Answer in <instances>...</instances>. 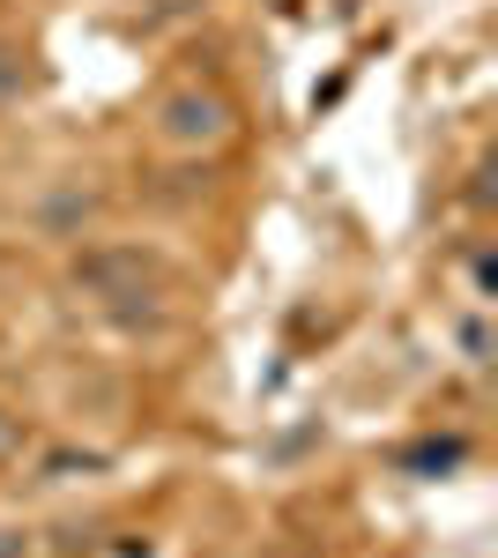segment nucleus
<instances>
[{"label":"nucleus","mask_w":498,"mask_h":558,"mask_svg":"<svg viewBox=\"0 0 498 558\" xmlns=\"http://www.w3.org/2000/svg\"><path fill=\"white\" fill-rule=\"evenodd\" d=\"M239 128V112H231V97L223 89H171L157 97V142L165 149H216V142H231Z\"/></svg>","instance_id":"nucleus-1"},{"label":"nucleus","mask_w":498,"mask_h":558,"mask_svg":"<svg viewBox=\"0 0 498 558\" xmlns=\"http://www.w3.org/2000/svg\"><path fill=\"white\" fill-rule=\"evenodd\" d=\"M461 454H469V439H439V447H410L402 462H410V470H454Z\"/></svg>","instance_id":"nucleus-3"},{"label":"nucleus","mask_w":498,"mask_h":558,"mask_svg":"<svg viewBox=\"0 0 498 558\" xmlns=\"http://www.w3.org/2000/svg\"><path fill=\"white\" fill-rule=\"evenodd\" d=\"M75 283H89L97 299H142V283H149V260L142 254H89L83 268H75Z\"/></svg>","instance_id":"nucleus-2"},{"label":"nucleus","mask_w":498,"mask_h":558,"mask_svg":"<svg viewBox=\"0 0 498 558\" xmlns=\"http://www.w3.org/2000/svg\"><path fill=\"white\" fill-rule=\"evenodd\" d=\"M15 454H23V417L0 410V462H15Z\"/></svg>","instance_id":"nucleus-4"},{"label":"nucleus","mask_w":498,"mask_h":558,"mask_svg":"<svg viewBox=\"0 0 498 558\" xmlns=\"http://www.w3.org/2000/svg\"><path fill=\"white\" fill-rule=\"evenodd\" d=\"M31 551V536H23V529H0V558H23Z\"/></svg>","instance_id":"nucleus-5"}]
</instances>
